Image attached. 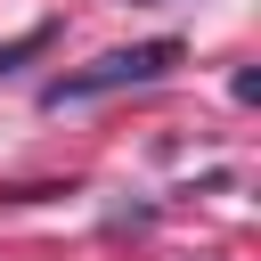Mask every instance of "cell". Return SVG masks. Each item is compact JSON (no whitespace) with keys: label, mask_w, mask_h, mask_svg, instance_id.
<instances>
[{"label":"cell","mask_w":261,"mask_h":261,"mask_svg":"<svg viewBox=\"0 0 261 261\" xmlns=\"http://www.w3.org/2000/svg\"><path fill=\"white\" fill-rule=\"evenodd\" d=\"M179 57H188L179 41H130V49H106L98 65H82V73L49 82V106H73V98H106V90H130V82H163Z\"/></svg>","instance_id":"6da1fadb"},{"label":"cell","mask_w":261,"mask_h":261,"mask_svg":"<svg viewBox=\"0 0 261 261\" xmlns=\"http://www.w3.org/2000/svg\"><path fill=\"white\" fill-rule=\"evenodd\" d=\"M33 49H49V24H33V33H16V41H0V73H8V65H24Z\"/></svg>","instance_id":"7a4b0ae2"}]
</instances>
